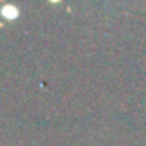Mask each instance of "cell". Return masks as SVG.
Returning a JSON list of instances; mask_svg holds the SVG:
<instances>
[{"label":"cell","instance_id":"1","mask_svg":"<svg viewBox=\"0 0 146 146\" xmlns=\"http://www.w3.org/2000/svg\"><path fill=\"white\" fill-rule=\"evenodd\" d=\"M0 16L4 19H7V21H16L21 16V11H19V7H16L12 4H5L2 9H0Z\"/></svg>","mask_w":146,"mask_h":146}]
</instances>
